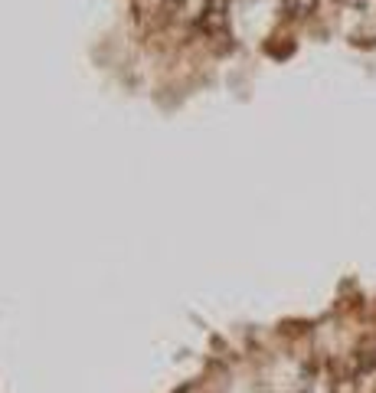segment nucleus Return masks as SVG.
Segmentation results:
<instances>
[{"label": "nucleus", "mask_w": 376, "mask_h": 393, "mask_svg": "<svg viewBox=\"0 0 376 393\" xmlns=\"http://www.w3.org/2000/svg\"><path fill=\"white\" fill-rule=\"evenodd\" d=\"M197 27L213 39L226 37L229 33V0H203L197 10Z\"/></svg>", "instance_id": "f257e3e1"}, {"label": "nucleus", "mask_w": 376, "mask_h": 393, "mask_svg": "<svg viewBox=\"0 0 376 393\" xmlns=\"http://www.w3.org/2000/svg\"><path fill=\"white\" fill-rule=\"evenodd\" d=\"M314 7H318V0H285V10L292 13V17H311L314 13Z\"/></svg>", "instance_id": "f03ea898"}]
</instances>
